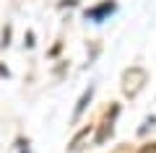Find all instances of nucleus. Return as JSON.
Wrapping results in <instances>:
<instances>
[{"instance_id":"nucleus-1","label":"nucleus","mask_w":156,"mask_h":153,"mask_svg":"<svg viewBox=\"0 0 156 153\" xmlns=\"http://www.w3.org/2000/svg\"><path fill=\"white\" fill-rule=\"evenodd\" d=\"M138 153H156V143H148V145H143Z\"/></svg>"}]
</instances>
